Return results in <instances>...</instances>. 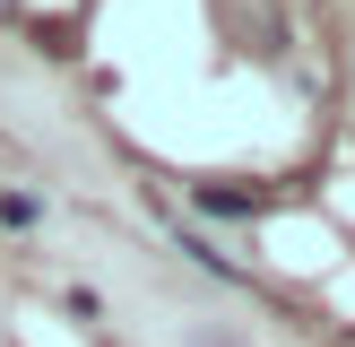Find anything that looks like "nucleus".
<instances>
[{
	"instance_id": "nucleus-1",
	"label": "nucleus",
	"mask_w": 355,
	"mask_h": 347,
	"mask_svg": "<svg viewBox=\"0 0 355 347\" xmlns=\"http://www.w3.org/2000/svg\"><path fill=\"white\" fill-rule=\"evenodd\" d=\"M200 208H208V217H260V208H277V191H243V183H200Z\"/></svg>"
},
{
	"instance_id": "nucleus-2",
	"label": "nucleus",
	"mask_w": 355,
	"mask_h": 347,
	"mask_svg": "<svg viewBox=\"0 0 355 347\" xmlns=\"http://www.w3.org/2000/svg\"><path fill=\"white\" fill-rule=\"evenodd\" d=\"M0 226H35V200H26V191H0Z\"/></svg>"
}]
</instances>
